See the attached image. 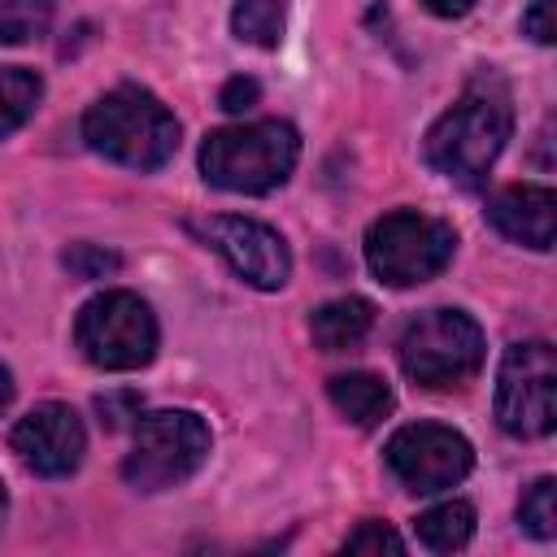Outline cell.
<instances>
[{"label": "cell", "instance_id": "cell-11", "mask_svg": "<svg viewBox=\"0 0 557 557\" xmlns=\"http://www.w3.org/2000/svg\"><path fill=\"white\" fill-rule=\"evenodd\" d=\"M9 444H13V453L22 457L26 470H35L44 479H65V474L78 470V461L87 453V431H83V418L70 405L44 400L26 418H17Z\"/></svg>", "mask_w": 557, "mask_h": 557}, {"label": "cell", "instance_id": "cell-14", "mask_svg": "<svg viewBox=\"0 0 557 557\" xmlns=\"http://www.w3.org/2000/svg\"><path fill=\"white\" fill-rule=\"evenodd\" d=\"M326 392H331V405L357 426H374V422H383L392 413V387L379 374H366V370L335 374L326 383Z\"/></svg>", "mask_w": 557, "mask_h": 557}, {"label": "cell", "instance_id": "cell-8", "mask_svg": "<svg viewBox=\"0 0 557 557\" xmlns=\"http://www.w3.org/2000/svg\"><path fill=\"white\" fill-rule=\"evenodd\" d=\"M496 422L518 440H540L557 426V357L544 339L505 348L496 370Z\"/></svg>", "mask_w": 557, "mask_h": 557}, {"label": "cell", "instance_id": "cell-23", "mask_svg": "<svg viewBox=\"0 0 557 557\" xmlns=\"http://www.w3.org/2000/svg\"><path fill=\"white\" fill-rule=\"evenodd\" d=\"M553 9H557V0H535V4L527 9V17H522V30H527L535 44H553V39H557V26H553Z\"/></svg>", "mask_w": 557, "mask_h": 557}, {"label": "cell", "instance_id": "cell-21", "mask_svg": "<svg viewBox=\"0 0 557 557\" xmlns=\"http://www.w3.org/2000/svg\"><path fill=\"white\" fill-rule=\"evenodd\" d=\"M400 548H405V540L392 527H383V522H361L344 540V553H400Z\"/></svg>", "mask_w": 557, "mask_h": 557}, {"label": "cell", "instance_id": "cell-6", "mask_svg": "<svg viewBox=\"0 0 557 557\" xmlns=\"http://www.w3.org/2000/svg\"><path fill=\"white\" fill-rule=\"evenodd\" d=\"M457 235L448 222L413 209H396L366 231V261L387 287H418L453 261Z\"/></svg>", "mask_w": 557, "mask_h": 557}, {"label": "cell", "instance_id": "cell-3", "mask_svg": "<svg viewBox=\"0 0 557 557\" xmlns=\"http://www.w3.org/2000/svg\"><path fill=\"white\" fill-rule=\"evenodd\" d=\"M296 157H300V135L278 117L222 126L209 131L200 144L205 178L222 191H244V196L283 187L287 174L296 170Z\"/></svg>", "mask_w": 557, "mask_h": 557}, {"label": "cell", "instance_id": "cell-15", "mask_svg": "<svg viewBox=\"0 0 557 557\" xmlns=\"http://www.w3.org/2000/svg\"><path fill=\"white\" fill-rule=\"evenodd\" d=\"M413 535L431 553H457L474 535V509L466 500H444V505H435V509L413 518Z\"/></svg>", "mask_w": 557, "mask_h": 557}, {"label": "cell", "instance_id": "cell-18", "mask_svg": "<svg viewBox=\"0 0 557 557\" xmlns=\"http://www.w3.org/2000/svg\"><path fill=\"white\" fill-rule=\"evenodd\" d=\"M52 0H0V44H26L48 30Z\"/></svg>", "mask_w": 557, "mask_h": 557}, {"label": "cell", "instance_id": "cell-2", "mask_svg": "<svg viewBox=\"0 0 557 557\" xmlns=\"http://www.w3.org/2000/svg\"><path fill=\"white\" fill-rule=\"evenodd\" d=\"M83 139L126 170H161L178 148V122L152 91L126 83L83 113Z\"/></svg>", "mask_w": 557, "mask_h": 557}, {"label": "cell", "instance_id": "cell-10", "mask_svg": "<svg viewBox=\"0 0 557 557\" xmlns=\"http://www.w3.org/2000/svg\"><path fill=\"white\" fill-rule=\"evenodd\" d=\"M191 231H196L209 248H218V252L226 257V265H231L244 283H252V287H261V292L283 287L287 274H292V252H287L283 235H278L274 226H265V222L226 218V213H222V218L191 222Z\"/></svg>", "mask_w": 557, "mask_h": 557}, {"label": "cell", "instance_id": "cell-24", "mask_svg": "<svg viewBox=\"0 0 557 557\" xmlns=\"http://www.w3.org/2000/svg\"><path fill=\"white\" fill-rule=\"evenodd\" d=\"M257 96H261V87H257V78H231L226 87H222V96H218V104L226 109V113H244V109H252L257 104Z\"/></svg>", "mask_w": 557, "mask_h": 557}, {"label": "cell", "instance_id": "cell-22", "mask_svg": "<svg viewBox=\"0 0 557 557\" xmlns=\"http://www.w3.org/2000/svg\"><path fill=\"white\" fill-rule=\"evenodd\" d=\"M96 409L104 413V426H126L131 418H139V396L135 392H113V396H100Z\"/></svg>", "mask_w": 557, "mask_h": 557}, {"label": "cell", "instance_id": "cell-12", "mask_svg": "<svg viewBox=\"0 0 557 557\" xmlns=\"http://www.w3.org/2000/svg\"><path fill=\"white\" fill-rule=\"evenodd\" d=\"M487 222L505 239L544 252V248H553V235H557V196H553V187H540V183L505 187L487 200Z\"/></svg>", "mask_w": 557, "mask_h": 557}, {"label": "cell", "instance_id": "cell-19", "mask_svg": "<svg viewBox=\"0 0 557 557\" xmlns=\"http://www.w3.org/2000/svg\"><path fill=\"white\" fill-rule=\"evenodd\" d=\"M518 522L535 540H553L557 535V483L553 479H540V483L527 487V496L518 505Z\"/></svg>", "mask_w": 557, "mask_h": 557}, {"label": "cell", "instance_id": "cell-27", "mask_svg": "<svg viewBox=\"0 0 557 557\" xmlns=\"http://www.w3.org/2000/svg\"><path fill=\"white\" fill-rule=\"evenodd\" d=\"M4 513H9V496H4V483H0V531H4Z\"/></svg>", "mask_w": 557, "mask_h": 557}, {"label": "cell", "instance_id": "cell-4", "mask_svg": "<svg viewBox=\"0 0 557 557\" xmlns=\"http://www.w3.org/2000/svg\"><path fill=\"white\" fill-rule=\"evenodd\" d=\"M209 457V426L191 409H157L135 418V444L122 461V479L135 492H165L191 479Z\"/></svg>", "mask_w": 557, "mask_h": 557}, {"label": "cell", "instance_id": "cell-20", "mask_svg": "<svg viewBox=\"0 0 557 557\" xmlns=\"http://www.w3.org/2000/svg\"><path fill=\"white\" fill-rule=\"evenodd\" d=\"M65 265H70V274H78V278H104V274H113L122 261H117V252H104V248H96V244H74V248L65 252Z\"/></svg>", "mask_w": 557, "mask_h": 557}, {"label": "cell", "instance_id": "cell-1", "mask_svg": "<svg viewBox=\"0 0 557 557\" xmlns=\"http://www.w3.org/2000/svg\"><path fill=\"white\" fill-rule=\"evenodd\" d=\"M513 131V104L500 78H474L461 100L426 131L422 157L435 174L461 183V187H479L483 174L492 170V161L500 157L505 139Z\"/></svg>", "mask_w": 557, "mask_h": 557}, {"label": "cell", "instance_id": "cell-7", "mask_svg": "<svg viewBox=\"0 0 557 557\" xmlns=\"http://www.w3.org/2000/svg\"><path fill=\"white\" fill-rule=\"evenodd\" d=\"M74 344L100 370H139L157 357V318L135 292H100L78 309Z\"/></svg>", "mask_w": 557, "mask_h": 557}, {"label": "cell", "instance_id": "cell-25", "mask_svg": "<svg viewBox=\"0 0 557 557\" xmlns=\"http://www.w3.org/2000/svg\"><path fill=\"white\" fill-rule=\"evenodd\" d=\"M422 4H426L431 13H440V17H461L474 0H422Z\"/></svg>", "mask_w": 557, "mask_h": 557}, {"label": "cell", "instance_id": "cell-16", "mask_svg": "<svg viewBox=\"0 0 557 557\" xmlns=\"http://www.w3.org/2000/svg\"><path fill=\"white\" fill-rule=\"evenodd\" d=\"M287 4L292 0H239L231 13L235 39H244L252 48H278L283 26H287Z\"/></svg>", "mask_w": 557, "mask_h": 557}, {"label": "cell", "instance_id": "cell-5", "mask_svg": "<svg viewBox=\"0 0 557 557\" xmlns=\"http://www.w3.org/2000/svg\"><path fill=\"white\" fill-rule=\"evenodd\" d=\"M483 366V331L461 309H426L400 331V370L418 387H461Z\"/></svg>", "mask_w": 557, "mask_h": 557}, {"label": "cell", "instance_id": "cell-9", "mask_svg": "<svg viewBox=\"0 0 557 557\" xmlns=\"http://www.w3.org/2000/svg\"><path fill=\"white\" fill-rule=\"evenodd\" d=\"M387 470L396 474L400 487L426 496V492H444L453 483H461L474 466V448L461 431L440 426V422H413L400 426L387 448H383Z\"/></svg>", "mask_w": 557, "mask_h": 557}, {"label": "cell", "instance_id": "cell-26", "mask_svg": "<svg viewBox=\"0 0 557 557\" xmlns=\"http://www.w3.org/2000/svg\"><path fill=\"white\" fill-rule=\"evenodd\" d=\"M9 400H13V379H9V370L0 366V413L9 409Z\"/></svg>", "mask_w": 557, "mask_h": 557}, {"label": "cell", "instance_id": "cell-17", "mask_svg": "<svg viewBox=\"0 0 557 557\" xmlns=\"http://www.w3.org/2000/svg\"><path fill=\"white\" fill-rule=\"evenodd\" d=\"M44 83L26 65H0V139L13 135L39 104Z\"/></svg>", "mask_w": 557, "mask_h": 557}, {"label": "cell", "instance_id": "cell-13", "mask_svg": "<svg viewBox=\"0 0 557 557\" xmlns=\"http://www.w3.org/2000/svg\"><path fill=\"white\" fill-rule=\"evenodd\" d=\"M374 326V305L361 300V296H339V300H326L322 309H313L309 318V335L322 352H348L357 348Z\"/></svg>", "mask_w": 557, "mask_h": 557}]
</instances>
